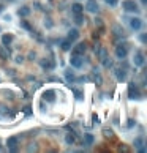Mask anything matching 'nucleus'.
Masks as SVG:
<instances>
[{"mask_svg":"<svg viewBox=\"0 0 147 153\" xmlns=\"http://www.w3.org/2000/svg\"><path fill=\"white\" fill-rule=\"evenodd\" d=\"M122 8L125 10V11H128V13H138L139 11L138 5L134 3L133 0H123V2H122Z\"/></svg>","mask_w":147,"mask_h":153,"instance_id":"obj_1","label":"nucleus"},{"mask_svg":"<svg viewBox=\"0 0 147 153\" xmlns=\"http://www.w3.org/2000/svg\"><path fill=\"white\" fill-rule=\"evenodd\" d=\"M128 98L130 100H139L141 98V93L134 84H128Z\"/></svg>","mask_w":147,"mask_h":153,"instance_id":"obj_2","label":"nucleus"},{"mask_svg":"<svg viewBox=\"0 0 147 153\" xmlns=\"http://www.w3.org/2000/svg\"><path fill=\"white\" fill-rule=\"evenodd\" d=\"M127 55H128L127 46H125V44H117V46H116V57L120 58V60H123Z\"/></svg>","mask_w":147,"mask_h":153,"instance_id":"obj_3","label":"nucleus"},{"mask_svg":"<svg viewBox=\"0 0 147 153\" xmlns=\"http://www.w3.org/2000/svg\"><path fill=\"white\" fill-rule=\"evenodd\" d=\"M86 43H78V44L71 49V55H82L86 52Z\"/></svg>","mask_w":147,"mask_h":153,"instance_id":"obj_4","label":"nucleus"},{"mask_svg":"<svg viewBox=\"0 0 147 153\" xmlns=\"http://www.w3.org/2000/svg\"><path fill=\"white\" fill-rule=\"evenodd\" d=\"M130 27L134 30V32H138L143 29V21H141L139 18H131L130 19Z\"/></svg>","mask_w":147,"mask_h":153,"instance_id":"obj_5","label":"nucleus"},{"mask_svg":"<svg viewBox=\"0 0 147 153\" xmlns=\"http://www.w3.org/2000/svg\"><path fill=\"white\" fill-rule=\"evenodd\" d=\"M70 63H71L73 68H81L82 67V57L81 55H71Z\"/></svg>","mask_w":147,"mask_h":153,"instance_id":"obj_6","label":"nucleus"},{"mask_svg":"<svg viewBox=\"0 0 147 153\" xmlns=\"http://www.w3.org/2000/svg\"><path fill=\"white\" fill-rule=\"evenodd\" d=\"M7 145H8V149H10L11 152H16V150H18V137H14V136L8 137Z\"/></svg>","mask_w":147,"mask_h":153,"instance_id":"obj_7","label":"nucleus"},{"mask_svg":"<svg viewBox=\"0 0 147 153\" xmlns=\"http://www.w3.org/2000/svg\"><path fill=\"white\" fill-rule=\"evenodd\" d=\"M133 63L136 65V67H143V65H144V55H143V52H141V51H138L136 54H134Z\"/></svg>","mask_w":147,"mask_h":153,"instance_id":"obj_8","label":"nucleus"},{"mask_svg":"<svg viewBox=\"0 0 147 153\" xmlns=\"http://www.w3.org/2000/svg\"><path fill=\"white\" fill-rule=\"evenodd\" d=\"M114 73H116V78H117V81H119V82H123V81L127 79V71H125V69H122V68H117V69L114 71Z\"/></svg>","mask_w":147,"mask_h":153,"instance_id":"obj_9","label":"nucleus"},{"mask_svg":"<svg viewBox=\"0 0 147 153\" xmlns=\"http://www.w3.org/2000/svg\"><path fill=\"white\" fill-rule=\"evenodd\" d=\"M43 98H44L48 103H54V101H55V92H54V90H46V92L43 93Z\"/></svg>","mask_w":147,"mask_h":153,"instance_id":"obj_10","label":"nucleus"},{"mask_svg":"<svg viewBox=\"0 0 147 153\" xmlns=\"http://www.w3.org/2000/svg\"><path fill=\"white\" fill-rule=\"evenodd\" d=\"M40 65H41V68H44V69H54V67H55L52 60H48V58L41 60V62H40Z\"/></svg>","mask_w":147,"mask_h":153,"instance_id":"obj_11","label":"nucleus"},{"mask_svg":"<svg viewBox=\"0 0 147 153\" xmlns=\"http://www.w3.org/2000/svg\"><path fill=\"white\" fill-rule=\"evenodd\" d=\"M71 11H73V14H82V11H84V5H81V3H73L71 5Z\"/></svg>","mask_w":147,"mask_h":153,"instance_id":"obj_12","label":"nucleus"},{"mask_svg":"<svg viewBox=\"0 0 147 153\" xmlns=\"http://www.w3.org/2000/svg\"><path fill=\"white\" fill-rule=\"evenodd\" d=\"M87 11H90V13H97L98 11V3L95 2V0H89L87 2Z\"/></svg>","mask_w":147,"mask_h":153,"instance_id":"obj_13","label":"nucleus"},{"mask_svg":"<svg viewBox=\"0 0 147 153\" xmlns=\"http://www.w3.org/2000/svg\"><path fill=\"white\" fill-rule=\"evenodd\" d=\"M78 38H79V32H78V29H73V30H70L68 38H66V40H70V41L73 43V41H76Z\"/></svg>","mask_w":147,"mask_h":153,"instance_id":"obj_14","label":"nucleus"},{"mask_svg":"<svg viewBox=\"0 0 147 153\" xmlns=\"http://www.w3.org/2000/svg\"><path fill=\"white\" fill-rule=\"evenodd\" d=\"M18 14L21 16V18H25V16L30 14V8H29V7H21L19 11H18Z\"/></svg>","mask_w":147,"mask_h":153,"instance_id":"obj_15","label":"nucleus"},{"mask_svg":"<svg viewBox=\"0 0 147 153\" xmlns=\"http://www.w3.org/2000/svg\"><path fill=\"white\" fill-rule=\"evenodd\" d=\"M13 38H14L13 35H3V36H2V43H3V46H7V47H8V46L11 44V41H13Z\"/></svg>","mask_w":147,"mask_h":153,"instance_id":"obj_16","label":"nucleus"},{"mask_svg":"<svg viewBox=\"0 0 147 153\" xmlns=\"http://www.w3.org/2000/svg\"><path fill=\"white\" fill-rule=\"evenodd\" d=\"M75 140H76V137H75V134H71V133H68V134L65 136V142H66V144H68V145H73V144H75Z\"/></svg>","mask_w":147,"mask_h":153,"instance_id":"obj_17","label":"nucleus"},{"mask_svg":"<svg viewBox=\"0 0 147 153\" xmlns=\"http://www.w3.org/2000/svg\"><path fill=\"white\" fill-rule=\"evenodd\" d=\"M62 49H63V51L71 49V41L70 40H63V41H62Z\"/></svg>","mask_w":147,"mask_h":153,"instance_id":"obj_18","label":"nucleus"},{"mask_svg":"<svg viewBox=\"0 0 147 153\" xmlns=\"http://www.w3.org/2000/svg\"><path fill=\"white\" fill-rule=\"evenodd\" d=\"M134 144H136V147L139 149V152H146V149L143 147V139L138 137V139H134Z\"/></svg>","mask_w":147,"mask_h":153,"instance_id":"obj_19","label":"nucleus"},{"mask_svg":"<svg viewBox=\"0 0 147 153\" xmlns=\"http://www.w3.org/2000/svg\"><path fill=\"white\" fill-rule=\"evenodd\" d=\"M90 78H92V79H93V81H95V82H97V84H101V76H100V74H97V73H95V71H93L92 74H90Z\"/></svg>","mask_w":147,"mask_h":153,"instance_id":"obj_20","label":"nucleus"},{"mask_svg":"<svg viewBox=\"0 0 147 153\" xmlns=\"http://www.w3.org/2000/svg\"><path fill=\"white\" fill-rule=\"evenodd\" d=\"M103 67H104V68H111V67H112V60L103 57Z\"/></svg>","mask_w":147,"mask_h":153,"instance_id":"obj_21","label":"nucleus"},{"mask_svg":"<svg viewBox=\"0 0 147 153\" xmlns=\"http://www.w3.org/2000/svg\"><path fill=\"white\" fill-rule=\"evenodd\" d=\"M84 139H86V144L87 145H92L93 144V136L92 134H86V137H84Z\"/></svg>","mask_w":147,"mask_h":153,"instance_id":"obj_22","label":"nucleus"},{"mask_svg":"<svg viewBox=\"0 0 147 153\" xmlns=\"http://www.w3.org/2000/svg\"><path fill=\"white\" fill-rule=\"evenodd\" d=\"M75 22H76V24H79V25H81V24L84 22V21H82V16H81V14H75Z\"/></svg>","mask_w":147,"mask_h":153,"instance_id":"obj_23","label":"nucleus"},{"mask_svg":"<svg viewBox=\"0 0 147 153\" xmlns=\"http://www.w3.org/2000/svg\"><path fill=\"white\" fill-rule=\"evenodd\" d=\"M104 2H106V3H108V5H109V7H116V5L119 3V0H104Z\"/></svg>","mask_w":147,"mask_h":153,"instance_id":"obj_24","label":"nucleus"},{"mask_svg":"<svg viewBox=\"0 0 147 153\" xmlns=\"http://www.w3.org/2000/svg\"><path fill=\"white\" fill-rule=\"evenodd\" d=\"M66 79H68V81H75V74H73L71 71H66Z\"/></svg>","mask_w":147,"mask_h":153,"instance_id":"obj_25","label":"nucleus"},{"mask_svg":"<svg viewBox=\"0 0 147 153\" xmlns=\"http://www.w3.org/2000/svg\"><path fill=\"white\" fill-rule=\"evenodd\" d=\"M112 136H114V134H112L111 129H104V137H112Z\"/></svg>","mask_w":147,"mask_h":153,"instance_id":"obj_26","label":"nucleus"},{"mask_svg":"<svg viewBox=\"0 0 147 153\" xmlns=\"http://www.w3.org/2000/svg\"><path fill=\"white\" fill-rule=\"evenodd\" d=\"M21 25H22V27H24V29H27V30H32V29H30V25H29V24H27V22H25V21H21Z\"/></svg>","mask_w":147,"mask_h":153,"instance_id":"obj_27","label":"nucleus"},{"mask_svg":"<svg viewBox=\"0 0 147 153\" xmlns=\"http://www.w3.org/2000/svg\"><path fill=\"white\" fill-rule=\"evenodd\" d=\"M73 92H75V95H76L78 100H82V93H81V92H79V90H73Z\"/></svg>","mask_w":147,"mask_h":153,"instance_id":"obj_28","label":"nucleus"},{"mask_svg":"<svg viewBox=\"0 0 147 153\" xmlns=\"http://www.w3.org/2000/svg\"><path fill=\"white\" fill-rule=\"evenodd\" d=\"M134 125H136V123H134V120H130V122H128V128H133Z\"/></svg>","mask_w":147,"mask_h":153,"instance_id":"obj_29","label":"nucleus"},{"mask_svg":"<svg viewBox=\"0 0 147 153\" xmlns=\"http://www.w3.org/2000/svg\"><path fill=\"white\" fill-rule=\"evenodd\" d=\"M29 58H30V60L35 58V52H30V54H29Z\"/></svg>","mask_w":147,"mask_h":153,"instance_id":"obj_30","label":"nucleus"},{"mask_svg":"<svg viewBox=\"0 0 147 153\" xmlns=\"http://www.w3.org/2000/svg\"><path fill=\"white\" fill-rule=\"evenodd\" d=\"M141 3H143V5H146V3H147V0H141Z\"/></svg>","mask_w":147,"mask_h":153,"instance_id":"obj_31","label":"nucleus"},{"mask_svg":"<svg viewBox=\"0 0 147 153\" xmlns=\"http://www.w3.org/2000/svg\"><path fill=\"white\" fill-rule=\"evenodd\" d=\"M2 10H3V5H0V11H2Z\"/></svg>","mask_w":147,"mask_h":153,"instance_id":"obj_32","label":"nucleus"}]
</instances>
